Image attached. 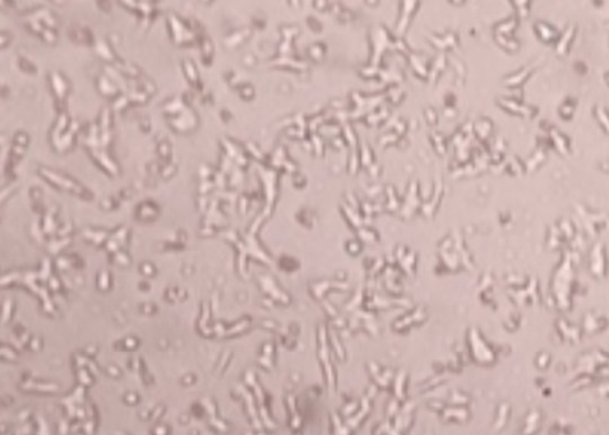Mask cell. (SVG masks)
I'll return each instance as SVG.
<instances>
[{"label": "cell", "mask_w": 609, "mask_h": 435, "mask_svg": "<svg viewBox=\"0 0 609 435\" xmlns=\"http://www.w3.org/2000/svg\"><path fill=\"white\" fill-rule=\"evenodd\" d=\"M40 174L43 175L46 180L53 183V185H55L60 190L73 193L75 194V195H80L86 199L92 198V193H91L90 190H87L83 185H81L80 183H77L75 180H73L72 177L64 175L63 172L54 171V170L46 169V167H40Z\"/></svg>", "instance_id": "cell-1"}, {"label": "cell", "mask_w": 609, "mask_h": 435, "mask_svg": "<svg viewBox=\"0 0 609 435\" xmlns=\"http://www.w3.org/2000/svg\"><path fill=\"white\" fill-rule=\"evenodd\" d=\"M51 85H53V90L55 92L56 100L59 101V107H62L63 104H64L65 96L68 93L67 80L60 73H51Z\"/></svg>", "instance_id": "cell-2"}, {"label": "cell", "mask_w": 609, "mask_h": 435, "mask_svg": "<svg viewBox=\"0 0 609 435\" xmlns=\"http://www.w3.org/2000/svg\"><path fill=\"white\" fill-rule=\"evenodd\" d=\"M156 216H158V207H156L155 203H152V202H143V203H141L140 206H138L137 217L140 220H142V221H148V220L155 219Z\"/></svg>", "instance_id": "cell-3"}, {"label": "cell", "mask_w": 609, "mask_h": 435, "mask_svg": "<svg viewBox=\"0 0 609 435\" xmlns=\"http://www.w3.org/2000/svg\"><path fill=\"white\" fill-rule=\"evenodd\" d=\"M184 70H185V75L188 77V80H189L193 85H197L198 81L200 80H198V73H197V70H195L193 63H190L189 60H184Z\"/></svg>", "instance_id": "cell-4"}]
</instances>
